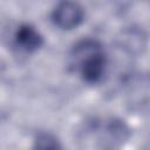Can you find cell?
<instances>
[{"mask_svg":"<svg viewBox=\"0 0 150 150\" xmlns=\"http://www.w3.org/2000/svg\"><path fill=\"white\" fill-rule=\"evenodd\" d=\"M84 18L82 6L74 1H63L55 6L52 12L53 22L61 29H73L77 27Z\"/></svg>","mask_w":150,"mask_h":150,"instance_id":"cell-2","label":"cell"},{"mask_svg":"<svg viewBox=\"0 0 150 150\" xmlns=\"http://www.w3.org/2000/svg\"><path fill=\"white\" fill-rule=\"evenodd\" d=\"M70 63L86 82L95 83L104 74L107 56L98 41L86 39L79 41L71 49Z\"/></svg>","mask_w":150,"mask_h":150,"instance_id":"cell-1","label":"cell"},{"mask_svg":"<svg viewBox=\"0 0 150 150\" xmlns=\"http://www.w3.org/2000/svg\"><path fill=\"white\" fill-rule=\"evenodd\" d=\"M15 43L25 52H34L42 46L43 40L33 26L21 25L15 32Z\"/></svg>","mask_w":150,"mask_h":150,"instance_id":"cell-3","label":"cell"},{"mask_svg":"<svg viewBox=\"0 0 150 150\" xmlns=\"http://www.w3.org/2000/svg\"><path fill=\"white\" fill-rule=\"evenodd\" d=\"M33 150H63L57 138L49 132H40L35 141Z\"/></svg>","mask_w":150,"mask_h":150,"instance_id":"cell-4","label":"cell"}]
</instances>
